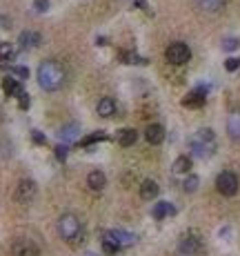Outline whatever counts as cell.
<instances>
[{
  "instance_id": "obj_1",
  "label": "cell",
  "mask_w": 240,
  "mask_h": 256,
  "mask_svg": "<svg viewBox=\"0 0 240 256\" xmlns=\"http://www.w3.org/2000/svg\"><path fill=\"white\" fill-rule=\"evenodd\" d=\"M36 78H38V85H40L45 92H58L67 83V72L56 60H42V63L38 65Z\"/></svg>"
},
{
  "instance_id": "obj_2",
  "label": "cell",
  "mask_w": 240,
  "mask_h": 256,
  "mask_svg": "<svg viewBox=\"0 0 240 256\" xmlns=\"http://www.w3.org/2000/svg\"><path fill=\"white\" fill-rule=\"evenodd\" d=\"M189 149H191V154L198 156V158H209V156H214V151H216V134L209 129V127L198 129L189 138Z\"/></svg>"
},
{
  "instance_id": "obj_3",
  "label": "cell",
  "mask_w": 240,
  "mask_h": 256,
  "mask_svg": "<svg viewBox=\"0 0 240 256\" xmlns=\"http://www.w3.org/2000/svg\"><path fill=\"white\" fill-rule=\"evenodd\" d=\"M58 234L67 243H76V241H80V236H83V221L76 214L67 212V214H62L58 219Z\"/></svg>"
},
{
  "instance_id": "obj_4",
  "label": "cell",
  "mask_w": 240,
  "mask_h": 256,
  "mask_svg": "<svg viewBox=\"0 0 240 256\" xmlns=\"http://www.w3.org/2000/svg\"><path fill=\"white\" fill-rule=\"evenodd\" d=\"M165 56H167V60H169L171 65H185L187 60L191 58V49H189V45L187 42H171L169 47H167V51H165Z\"/></svg>"
},
{
  "instance_id": "obj_5",
  "label": "cell",
  "mask_w": 240,
  "mask_h": 256,
  "mask_svg": "<svg viewBox=\"0 0 240 256\" xmlns=\"http://www.w3.org/2000/svg\"><path fill=\"white\" fill-rule=\"evenodd\" d=\"M36 194H38L36 183L25 178V181H20L16 185V189H13V201L20 203V205H27V203H31L33 198H36Z\"/></svg>"
},
{
  "instance_id": "obj_6",
  "label": "cell",
  "mask_w": 240,
  "mask_h": 256,
  "mask_svg": "<svg viewBox=\"0 0 240 256\" xmlns=\"http://www.w3.org/2000/svg\"><path fill=\"white\" fill-rule=\"evenodd\" d=\"M216 189L223 196H234L238 192V176L234 172H220L216 178Z\"/></svg>"
},
{
  "instance_id": "obj_7",
  "label": "cell",
  "mask_w": 240,
  "mask_h": 256,
  "mask_svg": "<svg viewBox=\"0 0 240 256\" xmlns=\"http://www.w3.org/2000/svg\"><path fill=\"white\" fill-rule=\"evenodd\" d=\"M103 236L109 241H114L118 248H131V245L138 241V236L133 234V232H127V230H107V232H103Z\"/></svg>"
},
{
  "instance_id": "obj_8",
  "label": "cell",
  "mask_w": 240,
  "mask_h": 256,
  "mask_svg": "<svg viewBox=\"0 0 240 256\" xmlns=\"http://www.w3.org/2000/svg\"><path fill=\"white\" fill-rule=\"evenodd\" d=\"M200 236L198 234H185L182 239L178 241V254L180 256H196L200 252Z\"/></svg>"
},
{
  "instance_id": "obj_9",
  "label": "cell",
  "mask_w": 240,
  "mask_h": 256,
  "mask_svg": "<svg viewBox=\"0 0 240 256\" xmlns=\"http://www.w3.org/2000/svg\"><path fill=\"white\" fill-rule=\"evenodd\" d=\"M11 256H40V248L31 239H16L11 243Z\"/></svg>"
},
{
  "instance_id": "obj_10",
  "label": "cell",
  "mask_w": 240,
  "mask_h": 256,
  "mask_svg": "<svg viewBox=\"0 0 240 256\" xmlns=\"http://www.w3.org/2000/svg\"><path fill=\"white\" fill-rule=\"evenodd\" d=\"M40 34L38 31H31V29H27V31H22L20 36H18V45H20V49H25V51H31V49H36L38 45H40Z\"/></svg>"
},
{
  "instance_id": "obj_11",
  "label": "cell",
  "mask_w": 240,
  "mask_h": 256,
  "mask_svg": "<svg viewBox=\"0 0 240 256\" xmlns=\"http://www.w3.org/2000/svg\"><path fill=\"white\" fill-rule=\"evenodd\" d=\"M207 92L209 89L205 87V85H200V87L191 89L189 94H187V98L182 103H185V107H200L205 103V98H207Z\"/></svg>"
},
{
  "instance_id": "obj_12",
  "label": "cell",
  "mask_w": 240,
  "mask_h": 256,
  "mask_svg": "<svg viewBox=\"0 0 240 256\" xmlns=\"http://www.w3.org/2000/svg\"><path fill=\"white\" fill-rule=\"evenodd\" d=\"M116 101L114 98H100L98 105H96V114H98L100 118H112L114 114H116Z\"/></svg>"
},
{
  "instance_id": "obj_13",
  "label": "cell",
  "mask_w": 240,
  "mask_h": 256,
  "mask_svg": "<svg viewBox=\"0 0 240 256\" xmlns=\"http://www.w3.org/2000/svg\"><path fill=\"white\" fill-rule=\"evenodd\" d=\"M227 134L232 140H238L240 143V110L232 112L227 118Z\"/></svg>"
},
{
  "instance_id": "obj_14",
  "label": "cell",
  "mask_w": 240,
  "mask_h": 256,
  "mask_svg": "<svg viewBox=\"0 0 240 256\" xmlns=\"http://www.w3.org/2000/svg\"><path fill=\"white\" fill-rule=\"evenodd\" d=\"M58 136H60V140H62V143L71 145V143H74V140H76V138H78V136H80V127L76 125V123H69V125L60 127Z\"/></svg>"
},
{
  "instance_id": "obj_15",
  "label": "cell",
  "mask_w": 240,
  "mask_h": 256,
  "mask_svg": "<svg viewBox=\"0 0 240 256\" xmlns=\"http://www.w3.org/2000/svg\"><path fill=\"white\" fill-rule=\"evenodd\" d=\"M2 92L7 94V96L18 98V96L22 94V85H20V80L13 78V76H7V78L2 80Z\"/></svg>"
},
{
  "instance_id": "obj_16",
  "label": "cell",
  "mask_w": 240,
  "mask_h": 256,
  "mask_svg": "<svg viewBox=\"0 0 240 256\" xmlns=\"http://www.w3.org/2000/svg\"><path fill=\"white\" fill-rule=\"evenodd\" d=\"M87 185H89V189H94V192H100V189H105V185H107V176H105L100 169H94V172H89V176H87Z\"/></svg>"
},
{
  "instance_id": "obj_17",
  "label": "cell",
  "mask_w": 240,
  "mask_h": 256,
  "mask_svg": "<svg viewBox=\"0 0 240 256\" xmlns=\"http://www.w3.org/2000/svg\"><path fill=\"white\" fill-rule=\"evenodd\" d=\"M158 192H160V187H158V183L151 181V178L140 183V198H145V201H153V198L158 196Z\"/></svg>"
},
{
  "instance_id": "obj_18",
  "label": "cell",
  "mask_w": 240,
  "mask_h": 256,
  "mask_svg": "<svg viewBox=\"0 0 240 256\" xmlns=\"http://www.w3.org/2000/svg\"><path fill=\"white\" fill-rule=\"evenodd\" d=\"M116 140H118V145H122V147H131L138 140V131L131 129V127H124V129H120L116 134Z\"/></svg>"
},
{
  "instance_id": "obj_19",
  "label": "cell",
  "mask_w": 240,
  "mask_h": 256,
  "mask_svg": "<svg viewBox=\"0 0 240 256\" xmlns=\"http://www.w3.org/2000/svg\"><path fill=\"white\" fill-rule=\"evenodd\" d=\"M153 219L156 221H162V219H167V216H174L176 214V207L171 205V203H167V201H162V203H156V207H153Z\"/></svg>"
},
{
  "instance_id": "obj_20",
  "label": "cell",
  "mask_w": 240,
  "mask_h": 256,
  "mask_svg": "<svg viewBox=\"0 0 240 256\" xmlns=\"http://www.w3.org/2000/svg\"><path fill=\"white\" fill-rule=\"evenodd\" d=\"M145 138H147V143H151V145H160L162 138H165V129H162V125H149L145 129Z\"/></svg>"
},
{
  "instance_id": "obj_21",
  "label": "cell",
  "mask_w": 240,
  "mask_h": 256,
  "mask_svg": "<svg viewBox=\"0 0 240 256\" xmlns=\"http://www.w3.org/2000/svg\"><path fill=\"white\" fill-rule=\"evenodd\" d=\"M196 2H198V7L203 9V11L216 13V11H220V9L225 7V2H227V0H196Z\"/></svg>"
},
{
  "instance_id": "obj_22",
  "label": "cell",
  "mask_w": 240,
  "mask_h": 256,
  "mask_svg": "<svg viewBox=\"0 0 240 256\" xmlns=\"http://www.w3.org/2000/svg\"><path fill=\"white\" fill-rule=\"evenodd\" d=\"M191 169V158L189 156H178L174 160V172L176 174H187Z\"/></svg>"
},
{
  "instance_id": "obj_23",
  "label": "cell",
  "mask_w": 240,
  "mask_h": 256,
  "mask_svg": "<svg viewBox=\"0 0 240 256\" xmlns=\"http://www.w3.org/2000/svg\"><path fill=\"white\" fill-rule=\"evenodd\" d=\"M0 60H2V63L16 60V49H13L9 42H2V45H0Z\"/></svg>"
},
{
  "instance_id": "obj_24",
  "label": "cell",
  "mask_w": 240,
  "mask_h": 256,
  "mask_svg": "<svg viewBox=\"0 0 240 256\" xmlns=\"http://www.w3.org/2000/svg\"><path fill=\"white\" fill-rule=\"evenodd\" d=\"M118 58L122 60V63H129V65H133V63H147L145 58H140V56H136L133 51H120L118 54Z\"/></svg>"
},
{
  "instance_id": "obj_25",
  "label": "cell",
  "mask_w": 240,
  "mask_h": 256,
  "mask_svg": "<svg viewBox=\"0 0 240 256\" xmlns=\"http://www.w3.org/2000/svg\"><path fill=\"white\" fill-rule=\"evenodd\" d=\"M198 185H200V178L196 176V174H191V176L185 178V183H182V189L191 194V192H196V189H198Z\"/></svg>"
},
{
  "instance_id": "obj_26",
  "label": "cell",
  "mask_w": 240,
  "mask_h": 256,
  "mask_svg": "<svg viewBox=\"0 0 240 256\" xmlns=\"http://www.w3.org/2000/svg\"><path fill=\"white\" fill-rule=\"evenodd\" d=\"M11 154H13V145H11V140H7V138H0V158H2V160H7Z\"/></svg>"
},
{
  "instance_id": "obj_27",
  "label": "cell",
  "mask_w": 240,
  "mask_h": 256,
  "mask_svg": "<svg viewBox=\"0 0 240 256\" xmlns=\"http://www.w3.org/2000/svg\"><path fill=\"white\" fill-rule=\"evenodd\" d=\"M100 245H103V252H107V254H116L118 252V245L114 243V241H109V239H105V236H100Z\"/></svg>"
},
{
  "instance_id": "obj_28",
  "label": "cell",
  "mask_w": 240,
  "mask_h": 256,
  "mask_svg": "<svg viewBox=\"0 0 240 256\" xmlns=\"http://www.w3.org/2000/svg\"><path fill=\"white\" fill-rule=\"evenodd\" d=\"M98 140H107V134H105V131H96V134H91V136H87V138H85V140H83V147H89V145L98 143Z\"/></svg>"
},
{
  "instance_id": "obj_29",
  "label": "cell",
  "mask_w": 240,
  "mask_h": 256,
  "mask_svg": "<svg viewBox=\"0 0 240 256\" xmlns=\"http://www.w3.org/2000/svg\"><path fill=\"white\" fill-rule=\"evenodd\" d=\"M11 74L18 76V80L29 78V69H27V67H20V65H13V67H11Z\"/></svg>"
},
{
  "instance_id": "obj_30",
  "label": "cell",
  "mask_w": 240,
  "mask_h": 256,
  "mask_svg": "<svg viewBox=\"0 0 240 256\" xmlns=\"http://www.w3.org/2000/svg\"><path fill=\"white\" fill-rule=\"evenodd\" d=\"M240 47V40L238 38H227V40L223 42V49L225 51H234V49H238Z\"/></svg>"
},
{
  "instance_id": "obj_31",
  "label": "cell",
  "mask_w": 240,
  "mask_h": 256,
  "mask_svg": "<svg viewBox=\"0 0 240 256\" xmlns=\"http://www.w3.org/2000/svg\"><path fill=\"white\" fill-rule=\"evenodd\" d=\"M67 154H69V145L62 143V145L56 147V158H58V160H65V158H67Z\"/></svg>"
},
{
  "instance_id": "obj_32",
  "label": "cell",
  "mask_w": 240,
  "mask_h": 256,
  "mask_svg": "<svg viewBox=\"0 0 240 256\" xmlns=\"http://www.w3.org/2000/svg\"><path fill=\"white\" fill-rule=\"evenodd\" d=\"M238 67H240V58H227L225 60V69H227V72H236Z\"/></svg>"
},
{
  "instance_id": "obj_33",
  "label": "cell",
  "mask_w": 240,
  "mask_h": 256,
  "mask_svg": "<svg viewBox=\"0 0 240 256\" xmlns=\"http://www.w3.org/2000/svg\"><path fill=\"white\" fill-rule=\"evenodd\" d=\"M18 105H20V110H29V94L22 92L20 96H18Z\"/></svg>"
},
{
  "instance_id": "obj_34",
  "label": "cell",
  "mask_w": 240,
  "mask_h": 256,
  "mask_svg": "<svg viewBox=\"0 0 240 256\" xmlns=\"http://www.w3.org/2000/svg\"><path fill=\"white\" fill-rule=\"evenodd\" d=\"M33 7H36V11H47V9H49V0H36V2H33Z\"/></svg>"
},
{
  "instance_id": "obj_35",
  "label": "cell",
  "mask_w": 240,
  "mask_h": 256,
  "mask_svg": "<svg viewBox=\"0 0 240 256\" xmlns=\"http://www.w3.org/2000/svg\"><path fill=\"white\" fill-rule=\"evenodd\" d=\"M31 140H33V143H38V145H42V143H45V136H42L38 129H33L31 131Z\"/></svg>"
},
{
  "instance_id": "obj_36",
  "label": "cell",
  "mask_w": 240,
  "mask_h": 256,
  "mask_svg": "<svg viewBox=\"0 0 240 256\" xmlns=\"http://www.w3.org/2000/svg\"><path fill=\"white\" fill-rule=\"evenodd\" d=\"M136 7H140V9H147V2H145V0H136Z\"/></svg>"
},
{
  "instance_id": "obj_37",
  "label": "cell",
  "mask_w": 240,
  "mask_h": 256,
  "mask_svg": "<svg viewBox=\"0 0 240 256\" xmlns=\"http://www.w3.org/2000/svg\"><path fill=\"white\" fill-rule=\"evenodd\" d=\"M2 121H4V110L0 107V125H2Z\"/></svg>"
},
{
  "instance_id": "obj_38",
  "label": "cell",
  "mask_w": 240,
  "mask_h": 256,
  "mask_svg": "<svg viewBox=\"0 0 240 256\" xmlns=\"http://www.w3.org/2000/svg\"><path fill=\"white\" fill-rule=\"evenodd\" d=\"M87 256H96V254H87Z\"/></svg>"
},
{
  "instance_id": "obj_39",
  "label": "cell",
  "mask_w": 240,
  "mask_h": 256,
  "mask_svg": "<svg viewBox=\"0 0 240 256\" xmlns=\"http://www.w3.org/2000/svg\"><path fill=\"white\" fill-rule=\"evenodd\" d=\"M0 45H2V42H0Z\"/></svg>"
}]
</instances>
